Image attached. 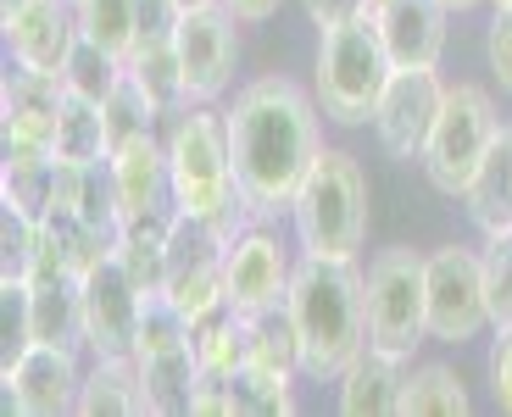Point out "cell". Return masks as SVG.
<instances>
[{"label":"cell","mask_w":512,"mask_h":417,"mask_svg":"<svg viewBox=\"0 0 512 417\" xmlns=\"http://www.w3.org/2000/svg\"><path fill=\"white\" fill-rule=\"evenodd\" d=\"M229 156L234 184L251 201L262 223L290 217L295 195L307 184L312 162L323 151V112L318 95H307L290 78H256L234 95L229 112Z\"/></svg>","instance_id":"obj_1"},{"label":"cell","mask_w":512,"mask_h":417,"mask_svg":"<svg viewBox=\"0 0 512 417\" xmlns=\"http://www.w3.org/2000/svg\"><path fill=\"white\" fill-rule=\"evenodd\" d=\"M301 334V379L334 384L368 351V295H362L357 262H329V256H301L284 295Z\"/></svg>","instance_id":"obj_2"},{"label":"cell","mask_w":512,"mask_h":417,"mask_svg":"<svg viewBox=\"0 0 512 417\" xmlns=\"http://www.w3.org/2000/svg\"><path fill=\"white\" fill-rule=\"evenodd\" d=\"M167 173H173V206L195 217H212L223 234L262 223L251 201L234 184V156H229V117L212 106H184L173 112L167 128Z\"/></svg>","instance_id":"obj_3"},{"label":"cell","mask_w":512,"mask_h":417,"mask_svg":"<svg viewBox=\"0 0 512 417\" xmlns=\"http://www.w3.org/2000/svg\"><path fill=\"white\" fill-rule=\"evenodd\" d=\"M290 223L301 256L357 262V251L368 245V173H362L357 156L323 145L290 206Z\"/></svg>","instance_id":"obj_4"},{"label":"cell","mask_w":512,"mask_h":417,"mask_svg":"<svg viewBox=\"0 0 512 417\" xmlns=\"http://www.w3.org/2000/svg\"><path fill=\"white\" fill-rule=\"evenodd\" d=\"M396 62L384 51L379 23L357 17V23L323 28L318 34V67H312V95H318V112L340 128H362L373 123V106H379L384 84H390Z\"/></svg>","instance_id":"obj_5"},{"label":"cell","mask_w":512,"mask_h":417,"mask_svg":"<svg viewBox=\"0 0 512 417\" xmlns=\"http://www.w3.org/2000/svg\"><path fill=\"white\" fill-rule=\"evenodd\" d=\"M496 134H501V117H496L490 89L485 84H446V106H440L435 128H429V145L418 156L423 178L440 195L457 201L468 190V178L479 173L485 151L496 145Z\"/></svg>","instance_id":"obj_6"},{"label":"cell","mask_w":512,"mask_h":417,"mask_svg":"<svg viewBox=\"0 0 512 417\" xmlns=\"http://www.w3.org/2000/svg\"><path fill=\"white\" fill-rule=\"evenodd\" d=\"M368 295V345L390 356H407L429 340V295H423V256L407 245H390L362 273Z\"/></svg>","instance_id":"obj_7"},{"label":"cell","mask_w":512,"mask_h":417,"mask_svg":"<svg viewBox=\"0 0 512 417\" xmlns=\"http://www.w3.org/2000/svg\"><path fill=\"white\" fill-rule=\"evenodd\" d=\"M423 295H429V340L468 345L490 329L485 273H479V251L468 245H440L423 256Z\"/></svg>","instance_id":"obj_8"},{"label":"cell","mask_w":512,"mask_h":417,"mask_svg":"<svg viewBox=\"0 0 512 417\" xmlns=\"http://www.w3.org/2000/svg\"><path fill=\"white\" fill-rule=\"evenodd\" d=\"M240 17L212 0V6H190L173 28V45H179V67H184V89H190V106H212L218 95H229L234 67H240Z\"/></svg>","instance_id":"obj_9"},{"label":"cell","mask_w":512,"mask_h":417,"mask_svg":"<svg viewBox=\"0 0 512 417\" xmlns=\"http://www.w3.org/2000/svg\"><path fill=\"white\" fill-rule=\"evenodd\" d=\"M440 106H446V78L435 67H396L390 84H384V95H379V106H373V139H379V151L396 156V162H418Z\"/></svg>","instance_id":"obj_10"},{"label":"cell","mask_w":512,"mask_h":417,"mask_svg":"<svg viewBox=\"0 0 512 417\" xmlns=\"http://www.w3.org/2000/svg\"><path fill=\"white\" fill-rule=\"evenodd\" d=\"M67 101L62 73H6L0 84V128H6V162H51L56 112Z\"/></svg>","instance_id":"obj_11"},{"label":"cell","mask_w":512,"mask_h":417,"mask_svg":"<svg viewBox=\"0 0 512 417\" xmlns=\"http://www.w3.org/2000/svg\"><path fill=\"white\" fill-rule=\"evenodd\" d=\"M78 284H84V351L90 356H134L145 290L128 278V267L117 256H106Z\"/></svg>","instance_id":"obj_12"},{"label":"cell","mask_w":512,"mask_h":417,"mask_svg":"<svg viewBox=\"0 0 512 417\" xmlns=\"http://www.w3.org/2000/svg\"><path fill=\"white\" fill-rule=\"evenodd\" d=\"M6 379V406L17 417H62L78 412V390H84V367H78L73 345H28L12 367H0Z\"/></svg>","instance_id":"obj_13"},{"label":"cell","mask_w":512,"mask_h":417,"mask_svg":"<svg viewBox=\"0 0 512 417\" xmlns=\"http://www.w3.org/2000/svg\"><path fill=\"white\" fill-rule=\"evenodd\" d=\"M295 262L284 251V240L268 223L240 228L223 251V295H229L240 312H262V306H279L290 295Z\"/></svg>","instance_id":"obj_14"},{"label":"cell","mask_w":512,"mask_h":417,"mask_svg":"<svg viewBox=\"0 0 512 417\" xmlns=\"http://www.w3.org/2000/svg\"><path fill=\"white\" fill-rule=\"evenodd\" d=\"M0 28L12 45V62L28 73H67L78 45L73 0H0Z\"/></svg>","instance_id":"obj_15"},{"label":"cell","mask_w":512,"mask_h":417,"mask_svg":"<svg viewBox=\"0 0 512 417\" xmlns=\"http://www.w3.org/2000/svg\"><path fill=\"white\" fill-rule=\"evenodd\" d=\"M446 0H379L373 6V23L379 39L396 67H440L446 51Z\"/></svg>","instance_id":"obj_16"},{"label":"cell","mask_w":512,"mask_h":417,"mask_svg":"<svg viewBox=\"0 0 512 417\" xmlns=\"http://www.w3.org/2000/svg\"><path fill=\"white\" fill-rule=\"evenodd\" d=\"M106 173H112L117 190V212L140 217V212H173V173H167V139L145 134L134 145L106 156Z\"/></svg>","instance_id":"obj_17"},{"label":"cell","mask_w":512,"mask_h":417,"mask_svg":"<svg viewBox=\"0 0 512 417\" xmlns=\"http://www.w3.org/2000/svg\"><path fill=\"white\" fill-rule=\"evenodd\" d=\"M407 373H412L407 356H390V351H373L368 345V351L334 379L340 384V412L346 417H390V412H401Z\"/></svg>","instance_id":"obj_18"},{"label":"cell","mask_w":512,"mask_h":417,"mask_svg":"<svg viewBox=\"0 0 512 417\" xmlns=\"http://www.w3.org/2000/svg\"><path fill=\"white\" fill-rule=\"evenodd\" d=\"M457 201L479 234H507L512 228V123H501L496 145L485 151L479 173L468 178V190Z\"/></svg>","instance_id":"obj_19"},{"label":"cell","mask_w":512,"mask_h":417,"mask_svg":"<svg viewBox=\"0 0 512 417\" xmlns=\"http://www.w3.org/2000/svg\"><path fill=\"white\" fill-rule=\"evenodd\" d=\"M28 317H34V345H73L84 351V284L78 273L34 278L28 284Z\"/></svg>","instance_id":"obj_20"},{"label":"cell","mask_w":512,"mask_h":417,"mask_svg":"<svg viewBox=\"0 0 512 417\" xmlns=\"http://www.w3.org/2000/svg\"><path fill=\"white\" fill-rule=\"evenodd\" d=\"M140 362V384H145V406L151 417H190L195 390H201V362H195V345H173V351L156 356H134Z\"/></svg>","instance_id":"obj_21"},{"label":"cell","mask_w":512,"mask_h":417,"mask_svg":"<svg viewBox=\"0 0 512 417\" xmlns=\"http://www.w3.org/2000/svg\"><path fill=\"white\" fill-rule=\"evenodd\" d=\"M78 412L84 417H145V384L134 356H95L84 367V390H78Z\"/></svg>","instance_id":"obj_22"},{"label":"cell","mask_w":512,"mask_h":417,"mask_svg":"<svg viewBox=\"0 0 512 417\" xmlns=\"http://www.w3.org/2000/svg\"><path fill=\"white\" fill-rule=\"evenodd\" d=\"M128 78L162 106V117H173V112L190 106V89H184V67H179V45H173V34L167 39H140V45L128 51Z\"/></svg>","instance_id":"obj_23"},{"label":"cell","mask_w":512,"mask_h":417,"mask_svg":"<svg viewBox=\"0 0 512 417\" xmlns=\"http://www.w3.org/2000/svg\"><path fill=\"white\" fill-rule=\"evenodd\" d=\"M245 362L273 367V373H301V334H295V317L284 301L245 312Z\"/></svg>","instance_id":"obj_24"},{"label":"cell","mask_w":512,"mask_h":417,"mask_svg":"<svg viewBox=\"0 0 512 417\" xmlns=\"http://www.w3.org/2000/svg\"><path fill=\"white\" fill-rule=\"evenodd\" d=\"M474 401L462 390V373L446 362H423L407 373V390H401V417H468Z\"/></svg>","instance_id":"obj_25"},{"label":"cell","mask_w":512,"mask_h":417,"mask_svg":"<svg viewBox=\"0 0 512 417\" xmlns=\"http://www.w3.org/2000/svg\"><path fill=\"white\" fill-rule=\"evenodd\" d=\"M56 162H73V167H90V162H106V117H101V101H84L67 89L62 112H56Z\"/></svg>","instance_id":"obj_26"},{"label":"cell","mask_w":512,"mask_h":417,"mask_svg":"<svg viewBox=\"0 0 512 417\" xmlns=\"http://www.w3.org/2000/svg\"><path fill=\"white\" fill-rule=\"evenodd\" d=\"M78 12V39H90L101 51L123 56L140 45V0H73Z\"/></svg>","instance_id":"obj_27"},{"label":"cell","mask_w":512,"mask_h":417,"mask_svg":"<svg viewBox=\"0 0 512 417\" xmlns=\"http://www.w3.org/2000/svg\"><path fill=\"white\" fill-rule=\"evenodd\" d=\"M223 384H229L234 412H245V417H284V412H295V373H273V367L240 362Z\"/></svg>","instance_id":"obj_28"},{"label":"cell","mask_w":512,"mask_h":417,"mask_svg":"<svg viewBox=\"0 0 512 417\" xmlns=\"http://www.w3.org/2000/svg\"><path fill=\"white\" fill-rule=\"evenodd\" d=\"M101 117H106V156H112V151H123V145H134V139L156 134L162 106H156L151 95H145V89L123 73V84H117L112 95L101 101Z\"/></svg>","instance_id":"obj_29"},{"label":"cell","mask_w":512,"mask_h":417,"mask_svg":"<svg viewBox=\"0 0 512 417\" xmlns=\"http://www.w3.org/2000/svg\"><path fill=\"white\" fill-rule=\"evenodd\" d=\"M123 73H128L123 56L101 51V45H90V39H78L73 56H67L62 84L73 89V95H84V101H106V95H112V89L123 84Z\"/></svg>","instance_id":"obj_30"},{"label":"cell","mask_w":512,"mask_h":417,"mask_svg":"<svg viewBox=\"0 0 512 417\" xmlns=\"http://www.w3.org/2000/svg\"><path fill=\"white\" fill-rule=\"evenodd\" d=\"M479 273H485L490 329H507V323H512V228H507V234H485Z\"/></svg>","instance_id":"obj_31"},{"label":"cell","mask_w":512,"mask_h":417,"mask_svg":"<svg viewBox=\"0 0 512 417\" xmlns=\"http://www.w3.org/2000/svg\"><path fill=\"white\" fill-rule=\"evenodd\" d=\"M39 223L17 206H0V284H23L28 262H34Z\"/></svg>","instance_id":"obj_32"},{"label":"cell","mask_w":512,"mask_h":417,"mask_svg":"<svg viewBox=\"0 0 512 417\" xmlns=\"http://www.w3.org/2000/svg\"><path fill=\"white\" fill-rule=\"evenodd\" d=\"M485 62H490V73H496V84L512 95V6H496V17H490Z\"/></svg>","instance_id":"obj_33"},{"label":"cell","mask_w":512,"mask_h":417,"mask_svg":"<svg viewBox=\"0 0 512 417\" xmlns=\"http://www.w3.org/2000/svg\"><path fill=\"white\" fill-rule=\"evenodd\" d=\"M490 395L512 417V323L496 329V345H490Z\"/></svg>","instance_id":"obj_34"},{"label":"cell","mask_w":512,"mask_h":417,"mask_svg":"<svg viewBox=\"0 0 512 417\" xmlns=\"http://www.w3.org/2000/svg\"><path fill=\"white\" fill-rule=\"evenodd\" d=\"M307 6V17H312V28H340V23H357V17H368L373 12V0H301Z\"/></svg>","instance_id":"obj_35"},{"label":"cell","mask_w":512,"mask_h":417,"mask_svg":"<svg viewBox=\"0 0 512 417\" xmlns=\"http://www.w3.org/2000/svg\"><path fill=\"white\" fill-rule=\"evenodd\" d=\"M240 23H268L273 12H279V0H223Z\"/></svg>","instance_id":"obj_36"},{"label":"cell","mask_w":512,"mask_h":417,"mask_svg":"<svg viewBox=\"0 0 512 417\" xmlns=\"http://www.w3.org/2000/svg\"><path fill=\"white\" fill-rule=\"evenodd\" d=\"M451 12H474V6H485V0H446Z\"/></svg>","instance_id":"obj_37"},{"label":"cell","mask_w":512,"mask_h":417,"mask_svg":"<svg viewBox=\"0 0 512 417\" xmlns=\"http://www.w3.org/2000/svg\"><path fill=\"white\" fill-rule=\"evenodd\" d=\"M179 6H184V12H190V6H212V0H179Z\"/></svg>","instance_id":"obj_38"},{"label":"cell","mask_w":512,"mask_h":417,"mask_svg":"<svg viewBox=\"0 0 512 417\" xmlns=\"http://www.w3.org/2000/svg\"><path fill=\"white\" fill-rule=\"evenodd\" d=\"M490 6H512V0H490Z\"/></svg>","instance_id":"obj_39"},{"label":"cell","mask_w":512,"mask_h":417,"mask_svg":"<svg viewBox=\"0 0 512 417\" xmlns=\"http://www.w3.org/2000/svg\"><path fill=\"white\" fill-rule=\"evenodd\" d=\"M373 6H379V0H373Z\"/></svg>","instance_id":"obj_40"}]
</instances>
